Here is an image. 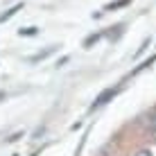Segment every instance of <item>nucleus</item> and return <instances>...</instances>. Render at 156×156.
I'll use <instances>...</instances> for the list:
<instances>
[{"mask_svg":"<svg viewBox=\"0 0 156 156\" xmlns=\"http://www.w3.org/2000/svg\"><path fill=\"white\" fill-rule=\"evenodd\" d=\"M0 98H5V93H0Z\"/></svg>","mask_w":156,"mask_h":156,"instance_id":"obj_9","label":"nucleus"},{"mask_svg":"<svg viewBox=\"0 0 156 156\" xmlns=\"http://www.w3.org/2000/svg\"><path fill=\"white\" fill-rule=\"evenodd\" d=\"M20 36H36L39 34V27H25V30H18Z\"/></svg>","mask_w":156,"mask_h":156,"instance_id":"obj_5","label":"nucleus"},{"mask_svg":"<svg viewBox=\"0 0 156 156\" xmlns=\"http://www.w3.org/2000/svg\"><path fill=\"white\" fill-rule=\"evenodd\" d=\"M20 7H23V5H16V7H12V9H7V12H5L2 16H0V23H5V20H9V18H12V16H14L16 12H18Z\"/></svg>","mask_w":156,"mask_h":156,"instance_id":"obj_4","label":"nucleus"},{"mask_svg":"<svg viewBox=\"0 0 156 156\" xmlns=\"http://www.w3.org/2000/svg\"><path fill=\"white\" fill-rule=\"evenodd\" d=\"M136 156H152V154H149V152H138Z\"/></svg>","mask_w":156,"mask_h":156,"instance_id":"obj_8","label":"nucleus"},{"mask_svg":"<svg viewBox=\"0 0 156 156\" xmlns=\"http://www.w3.org/2000/svg\"><path fill=\"white\" fill-rule=\"evenodd\" d=\"M127 2H131V0H118V2H111V5H109V9H118V7H125Z\"/></svg>","mask_w":156,"mask_h":156,"instance_id":"obj_7","label":"nucleus"},{"mask_svg":"<svg viewBox=\"0 0 156 156\" xmlns=\"http://www.w3.org/2000/svg\"><path fill=\"white\" fill-rule=\"evenodd\" d=\"M100 39H102V34H90V36H88V39H86V43H84V45H86V48H88V45H90V43H95V41H100Z\"/></svg>","mask_w":156,"mask_h":156,"instance_id":"obj_6","label":"nucleus"},{"mask_svg":"<svg viewBox=\"0 0 156 156\" xmlns=\"http://www.w3.org/2000/svg\"><path fill=\"white\" fill-rule=\"evenodd\" d=\"M145 125H147L149 131H156V109H152L147 113V120H145Z\"/></svg>","mask_w":156,"mask_h":156,"instance_id":"obj_3","label":"nucleus"},{"mask_svg":"<svg viewBox=\"0 0 156 156\" xmlns=\"http://www.w3.org/2000/svg\"><path fill=\"white\" fill-rule=\"evenodd\" d=\"M118 90H120V88H109V90H104V93H102L100 98L95 100V104H93V106H102V104H104V102L109 100V98H113V95L118 93Z\"/></svg>","mask_w":156,"mask_h":156,"instance_id":"obj_2","label":"nucleus"},{"mask_svg":"<svg viewBox=\"0 0 156 156\" xmlns=\"http://www.w3.org/2000/svg\"><path fill=\"white\" fill-rule=\"evenodd\" d=\"M55 50H57L55 45H52V48H45V50H43V52H39V55H32V57L27 59V61H32V63H36V61H43V59H48V57H50Z\"/></svg>","mask_w":156,"mask_h":156,"instance_id":"obj_1","label":"nucleus"}]
</instances>
